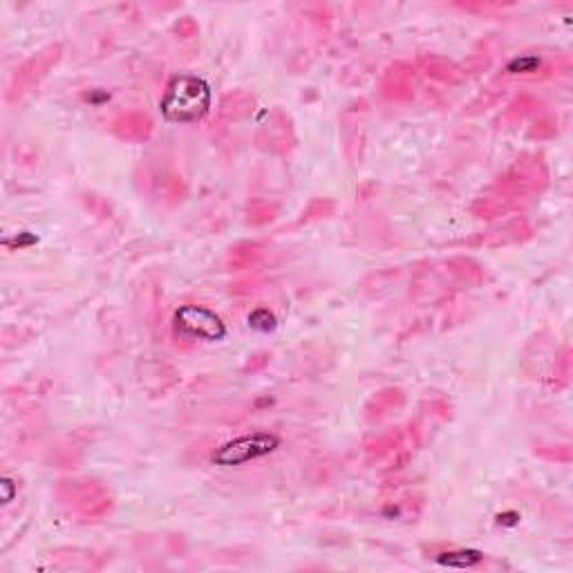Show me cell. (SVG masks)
<instances>
[{
    "instance_id": "obj_3",
    "label": "cell",
    "mask_w": 573,
    "mask_h": 573,
    "mask_svg": "<svg viewBox=\"0 0 573 573\" xmlns=\"http://www.w3.org/2000/svg\"><path fill=\"white\" fill-rule=\"evenodd\" d=\"M448 558H441L439 562H444L448 567H473L475 562L482 560V553L477 551H459V553H446Z\"/></svg>"
},
{
    "instance_id": "obj_2",
    "label": "cell",
    "mask_w": 573,
    "mask_h": 573,
    "mask_svg": "<svg viewBox=\"0 0 573 573\" xmlns=\"http://www.w3.org/2000/svg\"><path fill=\"white\" fill-rule=\"evenodd\" d=\"M278 446V439L271 435H253V437H240L236 441H231L224 448H220V453L213 455V462L231 466V464H244L249 459H256L260 455L271 453Z\"/></svg>"
},
{
    "instance_id": "obj_1",
    "label": "cell",
    "mask_w": 573,
    "mask_h": 573,
    "mask_svg": "<svg viewBox=\"0 0 573 573\" xmlns=\"http://www.w3.org/2000/svg\"><path fill=\"white\" fill-rule=\"evenodd\" d=\"M211 103V92L204 81L195 77L175 79L162 101L166 119L171 121H195L200 119Z\"/></svg>"
}]
</instances>
